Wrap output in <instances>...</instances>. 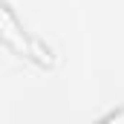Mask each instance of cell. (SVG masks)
I'll use <instances>...</instances> for the list:
<instances>
[{
  "instance_id": "cell-1",
  "label": "cell",
  "mask_w": 124,
  "mask_h": 124,
  "mask_svg": "<svg viewBox=\"0 0 124 124\" xmlns=\"http://www.w3.org/2000/svg\"><path fill=\"white\" fill-rule=\"evenodd\" d=\"M0 40L9 46V49H15L17 55H29V58H38V61H46L43 58V49L32 40L26 29L17 23V17L12 15V9L6 6V0H0Z\"/></svg>"
}]
</instances>
